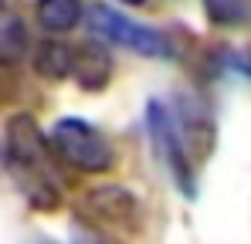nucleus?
<instances>
[{"label":"nucleus","instance_id":"obj_1","mask_svg":"<svg viewBox=\"0 0 251 244\" xmlns=\"http://www.w3.org/2000/svg\"><path fill=\"white\" fill-rule=\"evenodd\" d=\"M3 146H7V166L17 176L24 197L41 210L54 207L61 190H58L54 173H51L48 139L41 136L38 122L31 116H10L7 132H3Z\"/></svg>","mask_w":251,"mask_h":244},{"label":"nucleus","instance_id":"obj_2","mask_svg":"<svg viewBox=\"0 0 251 244\" xmlns=\"http://www.w3.org/2000/svg\"><path fill=\"white\" fill-rule=\"evenodd\" d=\"M51 146L65 163H72L75 170L85 173H102L112 166V146L105 143V136L82 119H61L51 132Z\"/></svg>","mask_w":251,"mask_h":244},{"label":"nucleus","instance_id":"obj_3","mask_svg":"<svg viewBox=\"0 0 251 244\" xmlns=\"http://www.w3.org/2000/svg\"><path fill=\"white\" fill-rule=\"evenodd\" d=\"M88 27H92V34L105 38L109 44L139 51V54H146V58H167L170 54V44H167V38H163L160 31L143 27V24L129 21V17H123L119 10L102 7V3L88 7Z\"/></svg>","mask_w":251,"mask_h":244},{"label":"nucleus","instance_id":"obj_4","mask_svg":"<svg viewBox=\"0 0 251 244\" xmlns=\"http://www.w3.org/2000/svg\"><path fill=\"white\" fill-rule=\"evenodd\" d=\"M150 129H153V139H156V149L160 156L167 160V166L173 170V176L187 187H194V163L187 156V146H183V136H180V125H176V112L163 105V102H150Z\"/></svg>","mask_w":251,"mask_h":244},{"label":"nucleus","instance_id":"obj_5","mask_svg":"<svg viewBox=\"0 0 251 244\" xmlns=\"http://www.w3.org/2000/svg\"><path fill=\"white\" fill-rule=\"evenodd\" d=\"M82 217L102 227H129L136 220V200L123 187H95L92 194H85L78 203Z\"/></svg>","mask_w":251,"mask_h":244},{"label":"nucleus","instance_id":"obj_6","mask_svg":"<svg viewBox=\"0 0 251 244\" xmlns=\"http://www.w3.org/2000/svg\"><path fill=\"white\" fill-rule=\"evenodd\" d=\"M72 75L78 78L82 88L88 92H99L105 88L112 78V54L99 44V41H85L82 48H75V58H72Z\"/></svg>","mask_w":251,"mask_h":244},{"label":"nucleus","instance_id":"obj_7","mask_svg":"<svg viewBox=\"0 0 251 244\" xmlns=\"http://www.w3.org/2000/svg\"><path fill=\"white\" fill-rule=\"evenodd\" d=\"M27 54V27L24 21L0 3V61L3 65H17Z\"/></svg>","mask_w":251,"mask_h":244},{"label":"nucleus","instance_id":"obj_8","mask_svg":"<svg viewBox=\"0 0 251 244\" xmlns=\"http://www.w3.org/2000/svg\"><path fill=\"white\" fill-rule=\"evenodd\" d=\"M72 58H75V48H68L65 41H41L34 48V68L41 78L61 81L65 75H72Z\"/></svg>","mask_w":251,"mask_h":244},{"label":"nucleus","instance_id":"obj_9","mask_svg":"<svg viewBox=\"0 0 251 244\" xmlns=\"http://www.w3.org/2000/svg\"><path fill=\"white\" fill-rule=\"evenodd\" d=\"M82 17V3L78 0H41L38 3V21H41L44 31H72Z\"/></svg>","mask_w":251,"mask_h":244},{"label":"nucleus","instance_id":"obj_10","mask_svg":"<svg viewBox=\"0 0 251 244\" xmlns=\"http://www.w3.org/2000/svg\"><path fill=\"white\" fill-rule=\"evenodd\" d=\"M204 10L217 27H238L251 17V0H204Z\"/></svg>","mask_w":251,"mask_h":244},{"label":"nucleus","instance_id":"obj_11","mask_svg":"<svg viewBox=\"0 0 251 244\" xmlns=\"http://www.w3.org/2000/svg\"><path fill=\"white\" fill-rule=\"evenodd\" d=\"M126 3H146V0H126Z\"/></svg>","mask_w":251,"mask_h":244}]
</instances>
